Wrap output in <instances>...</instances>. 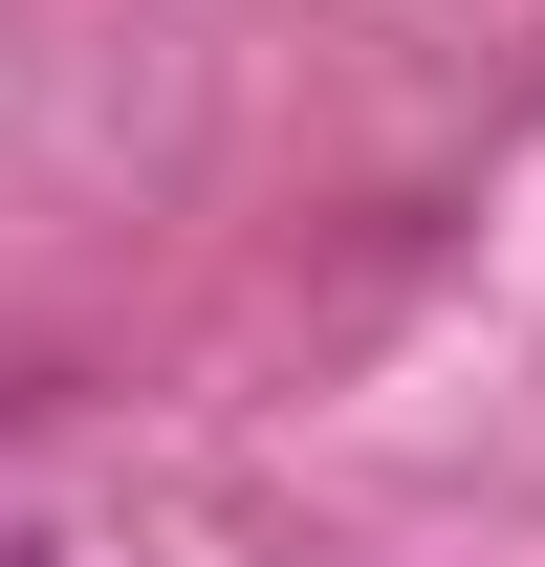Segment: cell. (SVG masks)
Segmentation results:
<instances>
[]
</instances>
